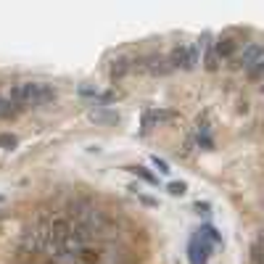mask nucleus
Returning a JSON list of instances; mask_svg holds the SVG:
<instances>
[{
	"instance_id": "f257e3e1",
	"label": "nucleus",
	"mask_w": 264,
	"mask_h": 264,
	"mask_svg": "<svg viewBox=\"0 0 264 264\" xmlns=\"http://www.w3.org/2000/svg\"><path fill=\"white\" fill-rule=\"evenodd\" d=\"M8 98L16 103L19 109H37L48 106L59 98V90L48 82H19L8 90Z\"/></svg>"
},
{
	"instance_id": "f03ea898",
	"label": "nucleus",
	"mask_w": 264,
	"mask_h": 264,
	"mask_svg": "<svg viewBox=\"0 0 264 264\" xmlns=\"http://www.w3.org/2000/svg\"><path fill=\"white\" fill-rule=\"evenodd\" d=\"M169 61H172V69H180V72H193V69H198V64H201L198 42H180V45H175L172 53H169Z\"/></svg>"
},
{
	"instance_id": "7ed1b4c3",
	"label": "nucleus",
	"mask_w": 264,
	"mask_h": 264,
	"mask_svg": "<svg viewBox=\"0 0 264 264\" xmlns=\"http://www.w3.org/2000/svg\"><path fill=\"white\" fill-rule=\"evenodd\" d=\"M135 69H137V72H148V74H153V77H164L169 72H175V69H172L169 56H162V53L137 56V59H135Z\"/></svg>"
},
{
	"instance_id": "20e7f679",
	"label": "nucleus",
	"mask_w": 264,
	"mask_h": 264,
	"mask_svg": "<svg viewBox=\"0 0 264 264\" xmlns=\"http://www.w3.org/2000/svg\"><path fill=\"white\" fill-rule=\"evenodd\" d=\"M212 248H214V243L209 238L201 235V233H193L190 243H188V261L190 264H206L212 256Z\"/></svg>"
},
{
	"instance_id": "39448f33",
	"label": "nucleus",
	"mask_w": 264,
	"mask_h": 264,
	"mask_svg": "<svg viewBox=\"0 0 264 264\" xmlns=\"http://www.w3.org/2000/svg\"><path fill=\"white\" fill-rule=\"evenodd\" d=\"M217 40L212 37V32H203L201 40H198V48H201V64L206 72H217L220 69V56H217Z\"/></svg>"
},
{
	"instance_id": "423d86ee",
	"label": "nucleus",
	"mask_w": 264,
	"mask_h": 264,
	"mask_svg": "<svg viewBox=\"0 0 264 264\" xmlns=\"http://www.w3.org/2000/svg\"><path fill=\"white\" fill-rule=\"evenodd\" d=\"M238 69H246V72H251L256 64L264 61V42H246L243 45V50L238 53V59H235Z\"/></svg>"
},
{
	"instance_id": "0eeeda50",
	"label": "nucleus",
	"mask_w": 264,
	"mask_h": 264,
	"mask_svg": "<svg viewBox=\"0 0 264 264\" xmlns=\"http://www.w3.org/2000/svg\"><path fill=\"white\" fill-rule=\"evenodd\" d=\"M212 122L209 114H201L196 119V127H193V140H196V148H203V151H214V135H212Z\"/></svg>"
},
{
	"instance_id": "6e6552de",
	"label": "nucleus",
	"mask_w": 264,
	"mask_h": 264,
	"mask_svg": "<svg viewBox=\"0 0 264 264\" xmlns=\"http://www.w3.org/2000/svg\"><path fill=\"white\" fill-rule=\"evenodd\" d=\"M87 117H90V122L103 124V127H109V124H119V122H122V114H119L117 109H111V106H90Z\"/></svg>"
},
{
	"instance_id": "1a4fd4ad",
	"label": "nucleus",
	"mask_w": 264,
	"mask_h": 264,
	"mask_svg": "<svg viewBox=\"0 0 264 264\" xmlns=\"http://www.w3.org/2000/svg\"><path fill=\"white\" fill-rule=\"evenodd\" d=\"M217 56H220V61H227V59H233V56L238 53V40H235V34H220V37H217Z\"/></svg>"
},
{
	"instance_id": "9d476101",
	"label": "nucleus",
	"mask_w": 264,
	"mask_h": 264,
	"mask_svg": "<svg viewBox=\"0 0 264 264\" xmlns=\"http://www.w3.org/2000/svg\"><path fill=\"white\" fill-rule=\"evenodd\" d=\"M130 72H135V59L132 56H119V59H114L109 77H111V82H119V79L127 77Z\"/></svg>"
},
{
	"instance_id": "9b49d317",
	"label": "nucleus",
	"mask_w": 264,
	"mask_h": 264,
	"mask_svg": "<svg viewBox=\"0 0 264 264\" xmlns=\"http://www.w3.org/2000/svg\"><path fill=\"white\" fill-rule=\"evenodd\" d=\"M177 114L175 111H159V109H148L145 114H143V135L151 130V127H156V124H162V122H172Z\"/></svg>"
},
{
	"instance_id": "f8f14e48",
	"label": "nucleus",
	"mask_w": 264,
	"mask_h": 264,
	"mask_svg": "<svg viewBox=\"0 0 264 264\" xmlns=\"http://www.w3.org/2000/svg\"><path fill=\"white\" fill-rule=\"evenodd\" d=\"M21 111H24V109H19L8 95H0V119H14V117H19Z\"/></svg>"
},
{
	"instance_id": "ddd939ff",
	"label": "nucleus",
	"mask_w": 264,
	"mask_h": 264,
	"mask_svg": "<svg viewBox=\"0 0 264 264\" xmlns=\"http://www.w3.org/2000/svg\"><path fill=\"white\" fill-rule=\"evenodd\" d=\"M130 172H132V175H137V177H140V180H145V182H151V185H156V175H151V172H148L145 167H130Z\"/></svg>"
},
{
	"instance_id": "4468645a",
	"label": "nucleus",
	"mask_w": 264,
	"mask_h": 264,
	"mask_svg": "<svg viewBox=\"0 0 264 264\" xmlns=\"http://www.w3.org/2000/svg\"><path fill=\"white\" fill-rule=\"evenodd\" d=\"M19 145V137L11 135V132H0V148H6V151H11V148Z\"/></svg>"
},
{
	"instance_id": "2eb2a0df",
	"label": "nucleus",
	"mask_w": 264,
	"mask_h": 264,
	"mask_svg": "<svg viewBox=\"0 0 264 264\" xmlns=\"http://www.w3.org/2000/svg\"><path fill=\"white\" fill-rule=\"evenodd\" d=\"M198 233H201V235H206V238H209V240H212L214 246H217V243H222V235L217 233V227H212V225H203V227H201Z\"/></svg>"
},
{
	"instance_id": "dca6fc26",
	"label": "nucleus",
	"mask_w": 264,
	"mask_h": 264,
	"mask_svg": "<svg viewBox=\"0 0 264 264\" xmlns=\"http://www.w3.org/2000/svg\"><path fill=\"white\" fill-rule=\"evenodd\" d=\"M169 193H172V196H185V193H188V182H169Z\"/></svg>"
},
{
	"instance_id": "f3484780",
	"label": "nucleus",
	"mask_w": 264,
	"mask_h": 264,
	"mask_svg": "<svg viewBox=\"0 0 264 264\" xmlns=\"http://www.w3.org/2000/svg\"><path fill=\"white\" fill-rule=\"evenodd\" d=\"M151 164L159 169V175H169V172H172V169H169V164L164 162V159H159V156H151Z\"/></svg>"
},
{
	"instance_id": "a211bd4d",
	"label": "nucleus",
	"mask_w": 264,
	"mask_h": 264,
	"mask_svg": "<svg viewBox=\"0 0 264 264\" xmlns=\"http://www.w3.org/2000/svg\"><path fill=\"white\" fill-rule=\"evenodd\" d=\"M248 77H251V79H261V82H264V61H261V64H256L254 69H251Z\"/></svg>"
},
{
	"instance_id": "6ab92c4d",
	"label": "nucleus",
	"mask_w": 264,
	"mask_h": 264,
	"mask_svg": "<svg viewBox=\"0 0 264 264\" xmlns=\"http://www.w3.org/2000/svg\"><path fill=\"white\" fill-rule=\"evenodd\" d=\"M196 212L198 214H212V203L209 201H196Z\"/></svg>"
},
{
	"instance_id": "aec40b11",
	"label": "nucleus",
	"mask_w": 264,
	"mask_h": 264,
	"mask_svg": "<svg viewBox=\"0 0 264 264\" xmlns=\"http://www.w3.org/2000/svg\"><path fill=\"white\" fill-rule=\"evenodd\" d=\"M137 198H140L145 206H159V201H156V198H151V196H143V193H137Z\"/></svg>"
},
{
	"instance_id": "412c9836",
	"label": "nucleus",
	"mask_w": 264,
	"mask_h": 264,
	"mask_svg": "<svg viewBox=\"0 0 264 264\" xmlns=\"http://www.w3.org/2000/svg\"><path fill=\"white\" fill-rule=\"evenodd\" d=\"M261 95H264V85H261Z\"/></svg>"
},
{
	"instance_id": "4be33fe9",
	"label": "nucleus",
	"mask_w": 264,
	"mask_h": 264,
	"mask_svg": "<svg viewBox=\"0 0 264 264\" xmlns=\"http://www.w3.org/2000/svg\"><path fill=\"white\" fill-rule=\"evenodd\" d=\"M0 217H3V212H0Z\"/></svg>"
}]
</instances>
